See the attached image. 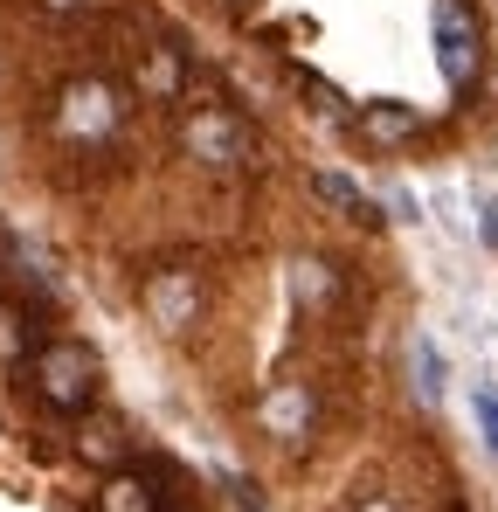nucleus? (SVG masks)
<instances>
[{
	"mask_svg": "<svg viewBox=\"0 0 498 512\" xmlns=\"http://www.w3.org/2000/svg\"><path fill=\"white\" fill-rule=\"evenodd\" d=\"M97 381H104V367H97V353L83 340H56L35 353V388H42V402H56V409H90L97 402Z\"/></svg>",
	"mask_w": 498,
	"mask_h": 512,
	"instance_id": "nucleus-1",
	"label": "nucleus"
},
{
	"mask_svg": "<svg viewBox=\"0 0 498 512\" xmlns=\"http://www.w3.org/2000/svg\"><path fill=\"white\" fill-rule=\"evenodd\" d=\"M436 56H443V77L450 84H471L478 77V28H471V7L464 0H436Z\"/></svg>",
	"mask_w": 498,
	"mask_h": 512,
	"instance_id": "nucleus-2",
	"label": "nucleus"
},
{
	"mask_svg": "<svg viewBox=\"0 0 498 512\" xmlns=\"http://www.w3.org/2000/svg\"><path fill=\"white\" fill-rule=\"evenodd\" d=\"M187 153L208 160V167H229V160L243 153V132L229 125V111H194V118H187Z\"/></svg>",
	"mask_w": 498,
	"mask_h": 512,
	"instance_id": "nucleus-3",
	"label": "nucleus"
},
{
	"mask_svg": "<svg viewBox=\"0 0 498 512\" xmlns=\"http://www.w3.org/2000/svg\"><path fill=\"white\" fill-rule=\"evenodd\" d=\"M194 305H201V298H194V284H187L180 270H160V277L146 284V312H153L160 326H187Z\"/></svg>",
	"mask_w": 498,
	"mask_h": 512,
	"instance_id": "nucleus-4",
	"label": "nucleus"
},
{
	"mask_svg": "<svg viewBox=\"0 0 498 512\" xmlns=\"http://www.w3.org/2000/svg\"><path fill=\"white\" fill-rule=\"evenodd\" d=\"M111 118H118V104H111V90H104V84H77V90H70V111H63L70 132H104Z\"/></svg>",
	"mask_w": 498,
	"mask_h": 512,
	"instance_id": "nucleus-5",
	"label": "nucleus"
},
{
	"mask_svg": "<svg viewBox=\"0 0 498 512\" xmlns=\"http://www.w3.org/2000/svg\"><path fill=\"white\" fill-rule=\"evenodd\" d=\"M263 423L277 429V436H298V429L312 423V402H305V388H291V381H284V388H270V395H263Z\"/></svg>",
	"mask_w": 498,
	"mask_h": 512,
	"instance_id": "nucleus-6",
	"label": "nucleus"
},
{
	"mask_svg": "<svg viewBox=\"0 0 498 512\" xmlns=\"http://www.w3.org/2000/svg\"><path fill=\"white\" fill-rule=\"evenodd\" d=\"M360 125H367V139L388 146V139H409V132H415V111H402V104H367Z\"/></svg>",
	"mask_w": 498,
	"mask_h": 512,
	"instance_id": "nucleus-7",
	"label": "nucleus"
},
{
	"mask_svg": "<svg viewBox=\"0 0 498 512\" xmlns=\"http://www.w3.org/2000/svg\"><path fill=\"white\" fill-rule=\"evenodd\" d=\"M77 450L90 457V464H111V457H125V429L118 423H83Z\"/></svg>",
	"mask_w": 498,
	"mask_h": 512,
	"instance_id": "nucleus-8",
	"label": "nucleus"
},
{
	"mask_svg": "<svg viewBox=\"0 0 498 512\" xmlns=\"http://www.w3.org/2000/svg\"><path fill=\"white\" fill-rule=\"evenodd\" d=\"M97 506H104V512H160V506H153V492H146L139 478H111Z\"/></svg>",
	"mask_w": 498,
	"mask_h": 512,
	"instance_id": "nucleus-9",
	"label": "nucleus"
},
{
	"mask_svg": "<svg viewBox=\"0 0 498 512\" xmlns=\"http://www.w3.org/2000/svg\"><path fill=\"white\" fill-rule=\"evenodd\" d=\"M415 388H422V402H443V353H436V340H415Z\"/></svg>",
	"mask_w": 498,
	"mask_h": 512,
	"instance_id": "nucleus-10",
	"label": "nucleus"
},
{
	"mask_svg": "<svg viewBox=\"0 0 498 512\" xmlns=\"http://www.w3.org/2000/svg\"><path fill=\"white\" fill-rule=\"evenodd\" d=\"M319 194H326V201H339V208H353V215H367V222H374V208H367V194H360L353 180H339V173H319Z\"/></svg>",
	"mask_w": 498,
	"mask_h": 512,
	"instance_id": "nucleus-11",
	"label": "nucleus"
},
{
	"mask_svg": "<svg viewBox=\"0 0 498 512\" xmlns=\"http://www.w3.org/2000/svg\"><path fill=\"white\" fill-rule=\"evenodd\" d=\"M28 353V319L14 305H0V360H21Z\"/></svg>",
	"mask_w": 498,
	"mask_h": 512,
	"instance_id": "nucleus-12",
	"label": "nucleus"
},
{
	"mask_svg": "<svg viewBox=\"0 0 498 512\" xmlns=\"http://www.w3.org/2000/svg\"><path fill=\"white\" fill-rule=\"evenodd\" d=\"M146 90H180V56H173V49H160V56H153V63H146Z\"/></svg>",
	"mask_w": 498,
	"mask_h": 512,
	"instance_id": "nucleus-13",
	"label": "nucleus"
},
{
	"mask_svg": "<svg viewBox=\"0 0 498 512\" xmlns=\"http://www.w3.org/2000/svg\"><path fill=\"white\" fill-rule=\"evenodd\" d=\"M471 402H478V423H485V443H492V457H498V388H492V381H478V395H471Z\"/></svg>",
	"mask_w": 498,
	"mask_h": 512,
	"instance_id": "nucleus-14",
	"label": "nucleus"
},
{
	"mask_svg": "<svg viewBox=\"0 0 498 512\" xmlns=\"http://www.w3.org/2000/svg\"><path fill=\"white\" fill-rule=\"evenodd\" d=\"M298 298H305V305L326 298V270H319V263H298Z\"/></svg>",
	"mask_w": 498,
	"mask_h": 512,
	"instance_id": "nucleus-15",
	"label": "nucleus"
},
{
	"mask_svg": "<svg viewBox=\"0 0 498 512\" xmlns=\"http://www.w3.org/2000/svg\"><path fill=\"white\" fill-rule=\"evenodd\" d=\"M478 208H485V243H498V194H485Z\"/></svg>",
	"mask_w": 498,
	"mask_h": 512,
	"instance_id": "nucleus-16",
	"label": "nucleus"
},
{
	"mask_svg": "<svg viewBox=\"0 0 498 512\" xmlns=\"http://www.w3.org/2000/svg\"><path fill=\"white\" fill-rule=\"evenodd\" d=\"M360 512H395V506H388V499H367V506H360Z\"/></svg>",
	"mask_w": 498,
	"mask_h": 512,
	"instance_id": "nucleus-17",
	"label": "nucleus"
},
{
	"mask_svg": "<svg viewBox=\"0 0 498 512\" xmlns=\"http://www.w3.org/2000/svg\"><path fill=\"white\" fill-rule=\"evenodd\" d=\"M49 7H77V0H49Z\"/></svg>",
	"mask_w": 498,
	"mask_h": 512,
	"instance_id": "nucleus-18",
	"label": "nucleus"
}]
</instances>
